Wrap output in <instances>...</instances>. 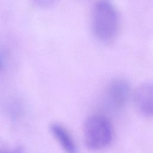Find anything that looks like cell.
<instances>
[{
  "instance_id": "6da1fadb",
  "label": "cell",
  "mask_w": 153,
  "mask_h": 153,
  "mask_svg": "<svg viewBox=\"0 0 153 153\" xmlns=\"http://www.w3.org/2000/svg\"><path fill=\"white\" fill-rule=\"evenodd\" d=\"M91 29L101 43L109 44L116 38L120 26V16L115 6L109 0H99L91 14Z\"/></svg>"
},
{
  "instance_id": "7a4b0ae2",
  "label": "cell",
  "mask_w": 153,
  "mask_h": 153,
  "mask_svg": "<svg viewBox=\"0 0 153 153\" xmlns=\"http://www.w3.org/2000/svg\"><path fill=\"white\" fill-rule=\"evenodd\" d=\"M85 146L91 151H100L109 146L114 138V129L110 120L105 115L89 116L84 124Z\"/></svg>"
},
{
  "instance_id": "3957f363",
  "label": "cell",
  "mask_w": 153,
  "mask_h": 153,
  "mask_svg": "<svg viewBox=\"0 0 153 153\" xmlns=\"http://www.w3.org/2000/svg\"><path fill=\"white\" fill-rule=\"evenodd\" d=\"M105 93L108 104L114 109H120L126 105L130 97V84L121 78L113 79L107 84Z\"/></svg>"
},
{
  "instance_id": "277c9868",
  "label": "cell",
  "mask_w": 153,
  "mask_h": 153,
  "mask_svg": "<svg viewBox=\"0 0 153 153\" xmlns=\"http://www.w3.org/2000/svg\"><path fill=\"white\" fill-rule=\"evenodd\" d=\"M133 100L137 110L143 115L153 117V82H145L133 93Z\"/></svg>"
},
{
  "instance_id": "5b68a950",
  "label": "cell",
  "mask_w": 153,
  "mask_h": 153,
  "mask_svg": "<svg viewBox=\"0 0 153 153\" xmlns=\"http://www.w3.org/2000/svg\"><path fill=\"white\" fill-rule=\"evenodd\" d=\"M50 131L65 153H78L76 145L68 129L62 124L53 123L50 126Z\"/></svg>"
},
{
  "instance_id": "8992f818",
  "label": "cell",
  "mask_w": 153,
  "mask_h": 153,
  "mask_svg": "<svg viewBox=\"0 0 153 153\" xmlns=\"http://www.w3.org/2000/svg\"><path fill=\"white\" fill-rule=\"evenodd\" d=\"M58 0H32L33 4L40 8H48L54 5Z\"/></svg>"
},
{
  "instance_id": "52a82bcc",
  "label": "cell",
  "mask_w": 153,
  "mask_h": 153,
  "mask_svg": "<svg viewBox=\"0 0 153 153\" xmlns=\"http://www.w3.org/2000/svg\"><path fill=\"white\" fill-rule=\"evenodd\" d=\"M0 153H23V150L21 148H17L13 150H6L0 149Z\"/></svg>"
},
{
  "instance_id": "ba28073f",
  "label": "cell",
  "mask_w": 153,
  "mask_h": 153,
  "mask_svg": "<svg viewBox=\"0 0 153 153\" xmlns=\"http://www.w3.org/2000/svg\"><path fill=\"white\" fill-rule=\"evenodd\" d=\"M4 64V59L2 54H0V70L3 68Z\"/></svg>"
}]
</instances>
